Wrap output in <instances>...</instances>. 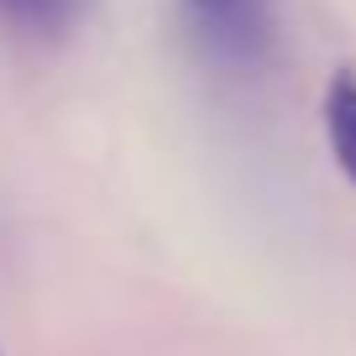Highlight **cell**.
<instances>
[{"instance_id": "3", "label": "cell", "mask_w": 356, "mask_h": 356, "mask_svg": "<svg viewBox=\"0 0 356 356\" xmlns=\"http://www.w3.org/2000/svg\"><path fill=\"white\" fill-rule=\"evenodd\" d=\"M79 0H0V16L22 32H63L74 22Z\"/></svg>"}, {"instance_id": "2", "label": "cell", "mask_w": 356, "mask_h": 356, "mask_svg": "<svg viewBox=\"0 0 356 356\" xmlns=\"http://www.w3.org/2000/svg\"><path fill=\"white\" fill-rule=\"evenodd\" d=\"M325 136H330L335 168L351 178V189H356V79L351 74H341L325 89Z\"/></svg>"}, {"instance_id": "4", "label": "cell", "mask_w": 356, "mask_h": 356, "mask_svg": "<svg viewBox=\"0 0 356 356\" xmlns=\"http://www.w3.org/2000/svg\"><path fill=\"white\" fill-rule=\"evenodd\" d=\"M0 356H6V351H0Z\"/></svg>"}, {"instance_id": "1", "label": "cell", "mask_w": 356, "mask_h": 356, "mask_svg": "<svg viewBox=\"0 0 356 356\" xmlns=\"http://www.w3.org/2000/svg\"><path fill=\"white\" fill-rule=\"evenodd\" d=\"M215 53L252 58L267 42V0H184Z\"/></svg>"}]
</instances>
